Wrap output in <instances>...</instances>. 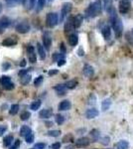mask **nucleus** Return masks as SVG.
Masks as SVG:
<instances>
[{
  "instance_id": "nucleus-18",
  "label": "nucleus",
  "mask_w": 133,
  "mask_h": 149,
  "mask_svg": "<svg viewBox=\"0 0 133 149\" xmlns=\"http://www.w3.org/2000/svg\"><path fill=\"white\" fill-rule=\"evenodd\" d=\"M16 44H17V40L13 39V38H6L2 42V46L4 47H12V46H15Z\"/></svg>"
},
{
  "instance_id": "nucleus-53",
  "label": "nucleus",
  "mask_w": 133,
  "mask_h": 149,
  "mask_svg": "<svg viewBox=\"0 0 133 149\" xmlns=\"http://www.w3.org/2000/svg\"><path fill=\"white\" fill-rule=\"evenodd\" d=\"M9 68H10V64L9 63H4L3 64V71H7Z\"/></svg>"
},
{
  "instance_id": "nucleus-51",
  "label": "nucleus",
  "mask_w": 133,
  "mask_h": 149,
  "mask_svg": "<svg viewBox=\"0 0 133 149\" xmlns=\"http://www.w3.org/2000/svg\"><path fill=\"white\" fill-rule=\"evenodd\" d=\"M65 64H66V60H65V59H61V60H59V61H58V66H59V67L64 66Z\"/></svg>"
},
{
  "instance_id": "nucleus-63",
  "label": "nucleus",
  "mask_w": 133,
  "mask_h": 149,
  "mask_svg": "<svg viewBox=\"0 0 133 149\" xmlns=\"http://www.w3.org/2000/svg\"><path fill=\"white\" fill-rule=\"evenodd\" d=\"M31 149H36V148H31Z\"/></svg>"
},
{
  "instance_id": "nucleus-37",
  "label": "nucleus",
  "mask_w": 133,
  "mask_h": 149,
  "mask_svg": "<svg viewBox=\"0 0 133 149\" xmlns=\"http://www.w3.org/2000/svg\"><path fill=\"white\" fill-rule=\"evenodd\" d=\"M34 138H35V136H34V133L33 132H31V133H29L27 136H25V140L27 143H32L34 141Z\"/></svg>"
},
{
  "instance_id": "nucleus-21",
  "label": "nucleus",
  "mask_w": 133,
  "mask_h": 149,
  "mask_svg": "<svg viewBox=\"0 0 133 149\" xmlns=\"http://www.w3.org/2000/svg\"><path fill=\"white\" fill-rule=\"evenodd\" d=\"M14 141V137H13V135H11V134H9V135H7L4 137L3 139V146L4 147H9V146L11 145L12 142Z\"/></svg>"
},
{
  "instance_id": "nucleus-39",
  "label": "nucleus",
  "mask_w": 133,
  "mask_h": 149,
  "mask_svg": "<svg viewBox=\"0 0 133 149\" xmlns=\"http://www.w3.org/2000/svg\"><path fill=\"white\" fill-rule=\"evenodd\" d=\"M64 57H65L64 54H60V53H55V54L53 55V60H54L55 62H58L59 60L64 59Z\"/></svg>"
},
{
  "instance_id": "nucleus-12",
  "label": "nucleus",
  "mask_w": 133,
  "mask_h": 149,
  "mask_svg": "<svg viewBox=\"0 0 133 149\" xmlns=\"http://www.w3.org/2000/svg\"><path fill=\"white\" fill-rule=\"evenodd\" d=\"M54 90L57 92L58 95H65L67 93V90L68 88H66V86L65 85H62V84H60V85H57L54 86Z\"/></svg>"
},
{
  "instance_id": "nucleus-8",
  "label": "nucleus",
  "mask_w": 133,
  "mask_h": 149,
  "mask_svg": "<svg viewBox=\"0 0 133 149\" xmlns=\"http://www.w3.org/2000/svg\"><path fill=\"white\" fill-rule=\"evenodd\" d=\"M72 30H75V27H74V17H70L66 21V23H65V32H66V34H68V33L72 32Z\"/></svg>"
},
{
  "instance_id": "nucleus-59",
  "label": "nucleus",
  "mask_w": 133,
  "mask_h": 149,
  "mask_svg": "<svg viewBox=\"0 0 133 149\" xmlns=\"http://www.w3.org/2000/svg\"><path fill=\"white\" fill-rule=\"evenodd\" d=\"M66 149H72V147H71V146H69V147H67Z\"/></svg>"
},
{
  "instance_id": "nucleus-25",
  "label": "nucleus",
  "mask_w": 133,
  "mask_h": 149,
  "mask_svg": "<svg viewBox=\"0 0 133 149\" xmlns=\"http://www.w3.org/2000/svg\"><path fill=\"white\" fill-rule=\"evenodd\" d=\"M110 105H111V100H110V98L104 100L102 102V103H101V109H102L103 111H105V110L109 109Z\"/></svg>"
},
{
  "instance_id": "nucleus-49",
  "label": "nucleus",
  "mask_w": 133,
  "mask_h": 149,
  "mask_svg": "<svg viewBox=\"0 0 133 149\" xmlns=\"http://www.w3.org/2000/svg\"><path fill=\"white\" fill-rule=\"evenodd\" d=\"M32 69H27V70H22V71H20L19 72V76L20 77H23L24 74H28V72L29 71H31Z\"/></svg>"
},
{
  "instance_id": "nucleus-11",
  "label": "nucleus",
  "mask_w": 133,
  "mask_h": 149,
  "mask_svg": "<svg viewBox=\"0 0 133 149\" xmlns=\"http://www.w3.org/2000/svg\"><path fill=\"white\" fill-rule=\"evenodd\" d=\"M78 43H79V35L77 33H72L69 36V44L72 47H75L78 45Z\"/></svg>"
},
{
  "instance_id": "nucleus-2",
  "label": "nucleus",
  "mask_w": 133,
  "mask_h": 149,
  "mask_svg": "<svg viewBox=\"0 0 133 149\" xmlns=\"http://www.w3.org/2000/svg\"><path fill=\"white\" fill-rule=\"evenodd\" d=\"M59 23V15L55 12H50L46 17V24L49 28H54Z\"/></svg>"
},
{
  "instance_id": "nucleus-38",
  "label": "nucleus",
  "mask_w": 133,
  "mask_h": 149,
  "mask_svg": "<svg viewBox=\"0 0 133 149\" xmlns=\"http://www.w3.org/2000/svg\"><path fill=\"white\" fill-rule=\"evenodd\" d=\"M43 80H44V77H43V76L37 77V78L35 79V81H34V86H39L41 84H42Z\"/></svg>"
},
{
  "instance_id": "nucleus-47",
  "label": "nucleus",
  "mask_w": 133,
  "mask_h": 149,
  "mask_svg": "<svg viewBox=\"0 0 133 149\" xmlns=\"http://www.w3.org/2000/svg\"><path fill=\"white\" fill-rule=\"evenodd\" d=\"M19 146H20V140H19V139H16V142L14 143L13 146H11L10 149H18Z\"/></svg>"
},
{
  "instance_id": "nucleus-27",
  "label": "nucleus",
  "mask_w": 133,
  "mask_h": 149,
  "mask_svg": "<svg viewBox=\"0 0 133 149\" xmlns=\"http://www.w3.org/2000/svg\"><path fill=\"white\" fill-rule=\"evenodd\" d=\"M41 105H42V102H41L40 100H35V102H33L32 103H31L30 109L35 111V110H38L40 109Z\"/></svg>"
},
{
  "instance_id": "nucleus-23",
  "label": "nucleus",
  "mask_w": 133,
  "mask_h": 149,
  "mask_svg": "<svg viewBox=\"0 0 133 149\" xmlns=\"http://www.w3.org/2000/svg\"><path fill=\"white\" fill-rule=\"evenodd\" d=\"M31 132H32V129H31L30 127L27 126V125H23L20 128V135L23 136V137L27 136L29 133H31Z\"/></svg>"
},
{
  "instance_id": "nucleus-30",
  "label": "nucleus",
  "mask_w": 133,
  "mask_h": 149,
  "mask_svg": "<svg viewBox=\"0 0 133 149\" xmlns=\"http://www.w3.org/2000/svg\"><path fill=\"white\" fill-rule=\"evenodd\" d=\"M18 111H19V104H17V103L12 104L10 109H9V113H10L11 115H15Z\"/></svg>"
},
{
  "instance_id": "nucleus-36",
  "label": "nucleus",
  "mask_w": 133,
  "mask_h": 149,
  "mask_svg": "<svg viewBox=\"0 0 133 149\" xmlns=\"http://www.w3.org/2000/svg\"><path fill=\"white\" fill-rule=\"evenodd\" d=\"M46 4V0H38V4H37V12H39L44 8Z\"/></svg>"
},
{
  "instance_id": "nucleus-6",
  "label": "nucleus",
  "mask_w": 133,
  "mask_h": 149,
  "mask_svg": "<svg viewBox=\"0 0 133 149\" xmlns=\"http://www.w3.org/2000/svg\"><path fill=\"white\" fill-rule=\"evenodd\" d=\"M16 31L20 34H25V33H28L30 31V25H29L28 22L26 21H23V22H20L19 24L16 25Z\"/></svg>"
},
{
  "instance_id": "nucleus-50",
  "label": "nucleus",
  "mask_w": 133,
  "mask_h": 149,
  "mask_svg": "<svg viewBox=\"0 0 133 149\" xmlns=\"http://www.w3.org/2000/svg\"><path fill=\"white\" fill-rule=\"evenodd\" d=\"M5 131H6V126L0 125V136L3 135V133H5Z\"/></svg>"
},
{
  "instance_id": "nucleus-41",
  "label": "nucleus",
  "mask_w": 133,
  "mask_h": 149,
  "mask_svg": "<svg viewBox=\"0 0 133 149\" xmlns=\"http://www.w3.org/2000/svg\"><path fill=\"white\" fill-rule=\"evenodd\" d=\"M14 86H14V84L11 83V81H9V83L3 85V88H4V90H6V91H11V90H13V88H14Z\"/></svg>"
},
{
  "instance_id": "nucleus-3",
  "label": "nucleus",
  "mask_w": 133,
  "mask_h": 149,
  "mask_svg": "<svg viewBox=\"0 0 133 149\" xmlns=\"http://www.w3.org/2000/svg\"><path fill=\"white\" fill-rule=\"evenodd\" d=\"M111 25H112V28L114 30V34L116 36L117 38H119L120 36L122 35V32H123V24L121 22L119 18H116L115 20L111 21Z\"/></svg>"
},
{
  "instance_id": "nucleus-43",
  "label": "nucleus",
  "mask_w": 133,
  "mask_h": 149,
  "mask_svg": "<svg viewBox=\"0 0 133 149\" xmlns=\"http://www.w3.org/2000/svg\"><path fill=\"white\" fill-rule=\"evenodd\" d=\"M126 40L130 43L131 45H133V36L130 32L126 33Z\"/></svg>"
},
{
  "instance_id": "nucleus-4",
  "label": "nucleus",
  "mask_w": 133,
  "mask_h": 149,
  "mask_svg": "<svg viewBox=\"0 0 133 149\" xmlns=\"http://www.w3.org/2000/svg\"><path fill=\"white\" fill-rule=\"evenodd\" d=\"M130 8H131V3L130 0H120L119 5H118V9L121 14H127L129 12Z\"/></svg>"
},
{
  "instance_id": "nucleus-60",
  "label": "nucleus",
  "mask_w": 133,
  "mask_h": 149,
  "mask_svg": "<svg viewBox=\"0 0 133 149\" xmlns=\"http://www.w3.org/2000/svg\"><path fill=\"white\" fill-rule=\"evenodd\" d=\"M130 33H131V34H132V36H133V29H132V30H131V32H130Z\"/></svg>"
},
{
  "instance_id": "nucleus-35",
  "label": "nucleus",
  "mask_w": 133,
  "mask_h": 149,
  "mask_svg": "<svg viewBox=\"0 0 133 149\" xmlns=\"http://www.w3.org/2000/svg\"><path fill=\"white\" fill-rule=\"evenodd\" d=\"M65 121V117L63 116L62 114H57L56 115V122H57L59 125H61V124L64 123Z\"/></svg>"
},
{
  "instance_id": "nucleus-7",
  "label": "nucleus",
  "mask_w": 133,
  "mask_h": 149,
  "mask_svg": "<svg viewBox=\"0 0 133 149\" xmlns=\"http://www.w3.org/2000/svg\"><path fill=\"white\" fill-rule=\"evenodd\" d=\"M42 40H43V45H44V47L46 50H49L51 49V46H52V38H51V36L49 35V33L46 32L43 34V37H42Z\"/></svg>"
},
{
  "instance_id": "nucleus-42",
  "label": "nucleus",
  "mask_w": 133,
  "mask_h": 149,
  "mask_svg": "<svg viewBox=\"0 0 133 149\" xmlns=\"http://www.w3.org/2000/svg\"><path fill=\"white\" fill-rule=\"evenodd\" d=\"M29 61H30V63H36V61H37V57H36V54L35 52L32 53V54H29Z\"/></svg>"
},
{
  "instance_id": "nucleus-17",
  "label": "nucleus",
  "mask_w": 133,
  "mask_h": 149,
  "mask_svg": "<svg viewBox=\"0 0 133 149\" xmlns=\"http://www.w3.org/2000/svg\"><path fill=\"white\" fill-rule=\"evenodd\" d=\"M101 34H102L103 38H104L105 40H109L110 36H111V29H110V26L105 25L104 27L102 28V30H101Z\"/></svg>"
},
{
  "instance_id": "nucleus-26",
  "label": "nucleus",
  "mask_w": 133,
  "mask_h": 149,
  "mask_svg": "<svg viewBox=\"0 0 133 149\" xmlns=\"http://www.w3.org/2000/svg\"><path fill=\"white\" fill-rule=\"evenodd\" d=\"M117 149H128L129 148V143L126 140H121L116 144Z\"/></svg>"
},
{
  "instance_id": "nucleus-34",
  "label": "nucleus",
  "mask_w": 133,
  "mask_h": 149,
  "mask_svg": "<svg viewBox=\"0 0 133 149\" xmlns=\"http://www.w3.org/2000/svg\"><path fill=\"white\" fill-rule=\"evenodd\" d=\"M9 81H11L10 77H8V76H2V77H0V84H1L2 86L5 85V84H7V83H9Z\"/></svg>"
},
{
  "instance_id": "nucleus-45",
  "label": "nucleus",
  "mask_w": 133,
  "mask_h": 149,
  "mask_svg": "<svg viewBox=\"0 0 133 149\" xmlns=\"http://www.w3.org/2000/svg\"><path fill=\"white\" fill-rule=\"evenodd\" d=\"M51 148L52 149H60L61 148V143L60 142H55L51 145Z\"/></svg>"
},
{
  "instance_id": "nucleus-40",
  "label": "nucleus",
  "mask_w": 133,
  "mask_h": 149,
  "mask_svg": "<svg viewBox=\"0 0 133 149\" xmlns=\"http://www.w3.org/2000/svg\"><path fill=\"white\" fill-rule=\"evenodd\" d=\"M63 141H64V142H66V143L67 142H72V141H74V136H72L71 133L67 134V135L63 138Z\"/></svg>"
},
{
  "instance_id": "nucleus-54",
  "label": "nucleus",
  "mask_w": 133,
  "mask_h": 149,
  "mask_svg": "<svg viewBox=\"0 0 133 149\" xmlns=\"http://www.w3.org/2000/svg\"><path fill=\"white\" fill-rule=\"evenodd\" d=\"M36 0H30V9H33L35 7Z\"/></svg>"
},
{
  "instance_id": "nucleus-57",
  "label": "nucleus",
  "mask_w": 133,
  "mask_h": 149,
  "mask_svg": "<svg viewBox=\"0 0 133 149\" xmlns=\"http://www.w3.org/2000/svg\"><path fill=\"white\" fill-rule=\"evenodd\" d=\"M52 125H53L52 122H46V126H47V127H50V126H52Z\"/></svg>"
},
{
  "instance_id": "nucleus-13",
  "label": "nucleus",
  "mask_w": 133,
  "mask_h": 149,
  "mask_svg": "<svg viewBox=\"0 0 133 149\" xmlns=\"http://www.w3.org/2000/svg\"><path fill=\"white\" fill-rule=\"evenodd\" d=\"M89 142H91V141H89V138L81 137L76 141V145L78 146V147H86V146L88 145Z\"/></svg>"
},
{
  "instance_id": "nucleus-31",
  "label": "nucleus",
  "mask_w": 133,
  "mask_h": 149,
  "mask_svg": "<svg viewBox=\"0 0 133 149\" xmlns=\"http://www.w3.org/2000/svg\"><path fill=\"white\" fill-rule=\"evenodd\" d=\"M47 135L51 137H58L61 135V131L60 130H49L47 132Z\"/></svg>"
},
{
  "instance_id": "nucleus-58",
  "label": "nucleus",
  "mask_w": 133,
  "mask_h": 149,
  "mask_svg": "<svg viewBox=\"0 0 133 149\" xmlns=\"http://www.w3.org/2000/svg\"><path fill=\"white\" fill-rule=\"evenodd\" d=\"M64 46H65L64 44H62V45H61V50L65 53V52H66V49H65V47H64Z\"/></svg>"
},
{
  "instance_id": "nucleus-24",
  "label": "nucleus",
  "mask_w": 133,
  "mask_h": 149,
  "mask_svg": "<svg viewBox=\"0 0 133 149\" xmlns=\"http://www.w3.org/2000/svg\"><path fill=\"white\" fill-rule=\"evenodd\" d=\"M5 1L10 7L18 5V4H25L26 3V0H5Z\"/></svg>"
},
{
  "instance_id": "nucleus-22",
  "label": "nucleus",
  "mask_w": 133,
  "mask_h": 149,
  "mask_svg": "<svg viewBox=\"0 0 133 149\" xmlns=\"http://www.w3.org/2000/svg\"><path fill=\"white\" fill-rule=\"evenodd\" d=\"M113 0H103V7H104V10L109 13L111 9L113 8Z\"/></svg>"
},
{
  "instance_id": "nucleus-19",
  "label": "nucleus",
  "mask_w": 133,
  "mask_h": 149,
  "mask_svg": "<svg viewBox=\"0 0 133 149\" xmlns=\"http://www.w3.org/2000/svg\"><path fill=\"white\" fill-rule=\"evenodd\" d=\"M37 50H38V54H39L40 59L45 60L46 59V51H45V48L43 47V45L40 44V43H37Z\"/></svg>"
},
{
  "instance_id": "nucleus-28",
  "label": "nucleus",
  "mask_w": 133,
  "mask_h": 149,
  "mask_svg": "<svg viewBox=\"0 0 133 149\" xmlns=\"http://www.w3.org/2000/svg\"><path fill=\"white\" fill-rule=\"evenodd\" d=\"M78 85V81L76 80H72V81H67L66 84H65V86H66L67 88H70V90H72V88H75Z\"/></svg>"
},
{
  "instance_id": "nucleus-29",
  "label": "nucleus",
  "mask_w": 133,
  "mask_h": 149,
  "mask_svg": "<svg viewBox=\"0 0 133 149\" xmlns=\"http://www.w3.org/2000/svg\"><path fill=\"white\" fill-rule=\"evenodd\" d=\"M30 81H31V76L30 74H24L23 77H21V84H22L23 86H26V85H28L29 83H30Z\"/></svg>"
},
{
  "instance_id": "nucleus-52",
  "label": "nucleus",
  "mask_w": 133,
  "mask_h": 149,
  "mask_svg": "<svg viewBox=\"0 0 133 149\" xmlns=\"http://www.w3.org/2000/svg\"><path fill=\"white\" fill-rule=\"evenodd\" d=\"M58 70H55V69H53V70H51V71H49V76H54V74H58Z\"/></svg>"
},
{
  "instance_id": "nucleus-55",
  "label": "nucleus",
  "mask_w": 133,
  "mask_h": 149,
  "mask_svg": "<svg viewBox=\"0 0 133 149\" xmlns=\"http://www.w3.org/2000/svg\"><path fill=\"white\" fill-rule=\"evenodd\" d=\"M25 66H26V60L23 59L22 61H21V63H20V67H21V68H25Z\"/></svg>"
},
{
  "instance_id": "nucleus-1",
  "label": "nucleus",
  "mask_w": 133,
  "mask_h": 149,
  "mask_svg": "<svg viewBox=\"0 0 133 149\" xmlns=\"http://www.w3.org/2000/svg\"><path fill=\"white\" fill-rule=\"evenodd\" d=\"M101 11H102V6H101L100 0H95L93 3L88 5V8L84 11V16L86 19H93L96 16L100 15Z\"/></svg>"
},
{
  "instance_id": "nucleus-16",
  "label": "nucleus",
  "mask_w": 133,
  "mask_h": 149,
  "mask_svg": "<svg viewBox=\"0 0 133 149\" xmlns=\"http://www.w3.org/2000/svg\"><path fill=\"white\" fill-rule=\"evenodd\" d=\"M98 114H100V112H98V110L95 109H89L86 110V115L88 119L95 118Z\"/></svg>"
},
{
  "instance_id": "nucleus-20",
  "label": "nucleus",
  "mask_w": 133,
  "mask_h": 149,
  "mask_svg": "<svg viewBox=\"0 0 133 149\" xmlns=\"http://www.w3.org/2000/svg\"><path fill=\"white\" fill-rule=\"evenodd\" d=\"M10 25H11V20L8 17H5V16H4V17H2L0 19V27L5 29L7 27H9Z\"/></svg>"
},
{
  "instance_id": "nucleus-64",
  "label": "nucleus",
  "mask_w": 133,
  "mask_h": 149,
  "mask_svg": "<svg viewBox=\"0 0 133 149\" xmlns=\"http://www.w3.org/2000/svg\"><path fill=\"white\" fill-rule=\"evenodd\" d=\"M107 149H112V148H107Z\"/></svg>"
},
{
  "instance_id": "nucleus-5",
  "label": "nucleus",
  "mask_w": 133,
  "mask_h": 149,
  "mask_svg": "<svg viewBox=\"0 0 133 149\" xmlns=\"http://www.w3.org/2000/svg\"><path fill=\"white\" fill-rule=\"evenodd\" d=\"M72 8V3H70V2H67V3H64L62 6V10H61V18L59 19L60 21H64V19L67 17L68 14L71 12Z\"/></svg>"
},
{
  "instance_id": "nucleus-62",
  "label": "nucleus",
  "mask_w": 133,
  "mask_h": 149,
  "mask_svg": "<svg viewBox=\"0 0 133 149\" xmlns=\"http://www.w3.org/2000/svg\"><path fill=\"white\" fill-rule=\"evenodd\" d=\"M0 11H1V4H0Z\"/></svg>"
},
{
  "instance_id": "nucleus-44",
  "label": "nucleus",
  "mask_w": 133,
  "mask_h": 149,
  "mask_svg": "<svg viewBox=\"0 0 133 149\" xmlns=\"http://www.w3.org/2000/svg\"><path fill=\"white\" fill-rule=\"evenodd\" d=\"M35 148L36 149H45L46 148V144L43 142H39L35 144Z\"/></svg>"
},
{
  "instance_id": "nucleus-48",
  "label": "nucleus",
  "mask_w": 133,
  "mask_h": 149,
  "mask_svg": "<svg viewBox=\"0 0 133 149\" xmlns=\"http://www.w3.org/2000/svg\"><path fill=\"white\" fill-rule=\"evenodd\" d=\"M35 52V49H34V47L33 46H31V45H28L27 46V53H28V55L29 54H32V53Z\"/></svg>"
},
{
  "instance_id": "nucleus-15",
  "label": "nucleus",
  "mask_w": 133,
  "mask_h": 149,
  "mask_svg": "<svg viewBox=\"0 0 133 149\" xmlns=\"http://www.w3.org/2000/svg\"><path fill=\"white\" fill-rule=\"evenodd\" d=\"M71 107H72V103L68 100H63L59 104V110H69L71 109Z\"/></svg>"
},
{
  "instance_id": "nucleus-9",
  "label": "nucleus",
  "mask_w": 133,
  "mask_h": 149,
  "mask_svg": "<svg viewBox=\"0 0 133 149\" xmlns=\"http://www.w3.org/2000/svg\"><path fill=\"white\" fill-rule=\"evenodd\" d=\"M83 72H84V74L86 77V78H91V77L94 74V70L91 65H84Z\"/></svg>"
},
{
  "instance_id": "nucleus-56",
  "label": "nucleus",
  "mask_w": 133,
  "mask_h": 149,
  "mask_svg": "<svg viewBox=\"0 0 133 149\" xmlns=\"http://www.w3.org/2000/svg\"><path fill=\"white\" fill-rule=\"evenodd\" d=\"M78 53H79V56H84V50L81 49V48H79Z\"/></svg>"
},
{
  "instance_id": "nucleus-14",
  "label": "nucleus",
  "mask_w": 133,
  "mask_h": 149,
  "mask_svg": "<svg viewBox=\"0 0 133 149\" xmlns=\"http://www.w3.org/2000/svg\"><path fill=\"white\" fill-rule=\"evenodd\" d=\"M52 115H53V110L51 109H42L39 112V116L41 117V118H50Z\"/></svg>"
},
{
  "instance_id": "nucleus-32",
  "label": "nucleus",
  "mask_w": 133,
  "mask_h": 149,
  "mask_svg": "<svg viewBox=\"0 0 133 149\" xmlns=\"http://www.w3.org/2000/svg\"><path fill=\"white\" fill-rule=\"evenodd\" d=\"M31 117V113L29 111H24L21 113L20 115V118H21V120H23V121H26V120H28L29 118Z\"/></svg>"
},
{
  "instance_id": "nucleus-10",
  "label": "nucleus",
  "mask_w": 133,
  "mask_h": 149,
  "mask_svg": "<svg viewBox=\"0 0 133 149\" xmlns=\"http://www.w3.org/2000/svg\"><path fill=\"white\" fill-rule=\"evenodd\" d=\"M84 21V16L81 14H78L74 17V27L75 29H78L81 26Z\"/></svg>"
},
{
  "instance_id": "nucleus-33",
  "label": "nucleus",
  "mask_w": 133,
  "mask_h": 149,
  "mask_svg": "<svg viewBox=\"0 0 133 149\" xmlns=\"http://www.w3.org/2000/svg\"><path fill=\"white\" fill-rule=\"evenodd\" d=\"M91 135L93 138V140H98V138H100V131L97 129H93L91 131Z\"/></svg>"
},
{
  "instance_id": "nucleus-61",
  "label": "nucleus",
  "mask_w": 133,
  "mask_h": 149,
  "mask_svg": "<svg viewBox=\"0 0 133 149\" xmlns=\"http://www.w3.org/2000/svg\"><path fill=\"white\" fill-rule=\"evenodd\" d=\"M48 1H49V2H53L54 0H48Z\"/></svg>"
},
{
  "instance_id": "nucleus-46",
  "label": "nucleus",
  "mask_w": 133,
  "mask_h": 149,
  "mask_svg": "<svg viewBox=\"0 0 133 149\" xmlns=\"http://www.w3.org/2000/svg\"><path fill=\"white\" fill-rule=\"evenodd\" d=\"M109 143V137H103L102 139H101V144H103V145H107V144Z\"/></svg>"
}]
</instances>
